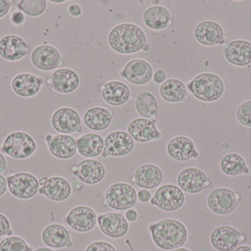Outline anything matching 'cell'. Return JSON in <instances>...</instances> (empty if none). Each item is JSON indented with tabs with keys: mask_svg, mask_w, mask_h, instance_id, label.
Instances as JSON below:
<instances>
[{
	"mask_svg": "<svg viewBox=\"0 0 251 251\" xmlns=\"http://www.w3.org/2000/svg\"><path fill=\"white\" fill-rule=\"evenodd\" d=\"M152 240L159 249L172 251L181 248L187 240L185 225L176 219H164L149 227Z\"/></svg>",
	"mask_w": 251,
	"mask_h": 251,
	"instance_id": "7a4b0ae2",
	"label": "cell"
},
{
	"mask_svg": "<svg viewBox=\"0 0 251 251\" xmlns=\"http://www.w3.org/2000/svg\"><path fill=\"white\" fill-rule=\"evenodd\" d=\"M153 81L157 84H163L167 79L166 72L163 69H157L153 75Z\"/></svg>",
	"mask_w": 251,
	"mask_h": 251,
	"instance_id": "7bdbcfd3",
	"label": "cell"
},
{
	"mask_svg": "<svg viewBox=\"0 0 251 251\" xmlns=\"http://www.w3.org/2000/svg\"><path fill=\"white\" fill-rule=\"evenodd\" d=\"M7 170V161L4 155L0 152V174L4 173Z\"/></svg>",
	"mask_w": 251,
	"mask_h": 251,
	"instance_id": "c3c4849f",
	"label": "cell"
},
{
	"mask_svg": "<svg viewBox=\"0 0 251 251\" xmlns=\"http://www.w3.org/2000/svg\"><path fill=\"white\" fill-rule=\"evenodd\" d=\"M76 141V148L80 156L88 159L98 157L102 153L104 139L97 134H85L79 137Z\"/></svg>",
	"mask_w": 251,
	"mask_h": 251,
	"instance_id": "d6a6232c",
	"label": "cell"
},
{
	"mask_svg": "<svg viewBox=\"0 0 251 251\" xmlns=\"http://www.w3.org/2000/svg\"><path fill=\"white\" fill-rule=\"evenodd\" d=\"M46 141L50 153L59 159H72L77 151L76 141L72 136L58 134L46 136Z\"/></svg>",
	"mask_w": 251,
	"mask_h": 251,
	"instance_id": "d6986e66",
	"label": "cell"
},
{
	"mask_svg": "<svg viewBox=\"0 0 251 251\" xmlns=\"http://www.w3.org/2000/svg\"><path fill=\"white\" fill-rule=\"evenodd\" d=\"M185 201L184 192L174 184H165L156 190L151 199V204L164 212H176L182 207Z\"/></svg>",
	"mask_w": 251,
	"mask_h": 251,
	"instance_id": "52a82bcc",
	"label": "cell"
},
{
	"mask_svg": "<svg viewBox=\"0 0 251 251\" xmlns=\"http://www.w3.org/2000/svg\"><path fill=\"white\" fill-rule=\"evenodd\" d=\"M132 181L143 190H153L162 184L163 172L156 165L145 164L136 169Z\"/></svg>",
	"mask_w": 251,
	"mask_h": 251,
	"instance_id": "cb8c5ba5",
	"label": "cell"
},
{
	"mask_svg": "<svg viewBox=\"0 0 251 251\" xmlns=\"http://www.w3.org/2000/svg\"><path fill=\"white\" fill-rule=\"evenodd\" d=\"M26 242L19 237L10 236L0 242V251H32Z\"/></svg>",
	"mask_w": 251,
	"mask_h": 251,
	"instance_id": "8d00e7d4",
	"label": "cell"
},
{
	"mask_svg": "<svg viewBox=\"0 0 251 251\" xmlns=\"http://www.w3.org/2000/svg\"><path fill=\"white\" fill-rule=\"evenodd\" d=\"M127 131L134 141L140 143L159 139L162 136L156 124L145 118H137L131 121L128 124Z\"/></svg>",
	"mask_w": 251,
	"mask_h": 251,
	"instance_id": "7402d4cb",
	"label": "cell"
},
{
	"mask_svg": "<svg viewBox=\"0 0 251 251\" xmlns=\"http://www.w3.org/2000/svg\"><path fill=\"white\" fill-rule=\"evenodd\" d=\"M159 92L162 100L168 103H181L190 99L185 84L176 78H170L161 84Z\"/></svg>",
	"mask_w": 251,
	"mask_h": 251,
	"instance_id": "1f68e13d",
	"label": "cell"
},
{
	"mask_svg": "<svg viewBox=\"0 0 251 251\" xmlns=\"http://www.w3.org/2000/svg\"><path fill=\"white\" fill-rule=\"evenodd\" d=\"M104 197L109 207L116 211H126L135 206L137 193L130 184L119 182L108 187Z\"/></svg>",
	"mask_w": 251,
	"mask_h": 251,
	"instance_id": "5b68a950",
	"label": "cell"
},
{
	"mask_svg": "<svg viewBox=\"0 0 251 251\" xmlns=\"http://www.w3.org/2000/svg\"><path fill=\"white\" fill-rule=\"evenodd\" d=\"M100 230L110 238H121L127 234L128 223L123 214L110 212L100 215L97 219Z\"/></svg>",
	"mask_w": 251,
	"mask_h": 251,
	"instance_id": "ac0fdd59",
	"label": "cell"
},
{
	"mask_svg": "<svg viewBox=\"0 0 251 251\" xmlns=\"http://www.w3.org/2000/svg\"><path fill=\"white\" fill-rule=\"evenodd\" d=\"M72 192V186L66 178L53 176L47 179V183L39 189L38 193L49 200L62 202L70 197Z\"/></svg>",
	"mask_w": 251,
	"mask_h": 251,
	"instance_id": "484cf974",
	"label": "cell"
},
{
	"mask_svg": "<svg viewBox=\"0 0 251 251\" xmlns=\"http://www.w3.org/2000/svg\"><path fill=\"white\" fill-rule=\"evenodd\" d=\"M7 182L6 178L0 174V197L7 191Z\"/></svg>",
	"mask_w": 251,
	"mask_h": 251,
	"instance_id": "7dc6e473",
	"label": "cell"
},
{
	"mask_svg": "<svg viewBox=\"0 0 251 251\" xmlns=\"http://www.w3.org/2000/svg\"><path fill=\"white\" fill-rule=\"evenodd\" d=\"M37 144L29 134L16 131L9 134L2 143L3 153L13 159H25L36 151Z\"/></svg>",
	"mask_w": 251,
	"mask_h": 251,
	"instance_id": "277c9868",
	"label": "cell"
},
{
	"mask_svg": "<svg viewBox=\"0 0 251 251\" xmlns=\"http://www.w3.org/2000/svg\"><path fill=\"white\" fill-rule=\"evenodd\" d=\"M43 243L51 249L71 248L73 246L69 230L60 224H51L42 231Z\"/></svg>",
	"mask_w": 251,
	"mask_h": 251,
	"instance_id": "83f0119b",
	"label": "cell"
},
{
	"mask_svg": "<svg viewBox=\"0 0 251 251\" xmlns=\"http://www.w3.org/2000/svg\"><path fill=\"white\" fill-rule=\"evenodd\" d=\"M85 251H117V250L110 243L104 241H97L89 245Z\"/></svg>",
	"mask_w": 251,
	"mask_h": 251,
	"instance_id": "f35d334b",
	"label": "cell"
},
{
	"mask_svg": "<svg viewBox=\"0 0 251 251\" xmlns=\"http://www.w3.org/2000/svg\"><path fill=\"white\" fill-rule=\"evenodd\" d=\"M44 84V79L32 73H20L12 80L11 88L19 97H29L36 95Z\"/></svg>",
	"mask_w": 251,
	"mask_h": 251,
	"instance_id": "d4e9b609",
	"label": "cell"
},
{
	"mask_svg": "<svg viewBox=\"0 0 251 251\" xmlns=\"http://www.w3.org/2000/svg\"><path fill=\"white\" fill-rule=\"evenodd\" d=\"M221 169L224 174L228 176H238L242 174L249 172L246 160L237 153L226 155L221 161Z\"/></svg>",
	"mask_w": 251,
	"mask_h": 251,
	"instance_id": "e575fe53",
	"label": "cell"
},
{
	"mask_svg": "<svg viewBox=\"0 0 251 251\" xmlns=\"http://www.w3.org/2000/svg\"><path fill=\"white\" fill-rule=\"evenodd\" d=\"M47 1L45 0H22L19 1V10L31 17L41 16L47 10Z\"/></svg>",
	"mask_w": 251,
	"mask_h": 251,
	"instance_id": "d590c367",
	"label": "cell"
},
{
	"mask_svg": "<svg viewBox=\"0 0 251 251\" xmlns=\"http://www.w3.org/2000/svg\"><path fill=\"white\" fill-rule=\"evenodd\" d=\"M134 147V141L131 136L124 131L110 133L104 139V147L101 156L121 157L129 154Z\"/></svg>",
	"mask_w": 251,
	"mask_h": 251,
	"instance_id": "7c38bea8",
	"label": "cell"
},
{
	"mask_svg": "<svg viewBox=\"0 0 251 251\" xmlns=\"http://www.w3.org/2000/svg\"><path fill=\"white\" fill-rule=\"evenodd\" d=\"M232 251H251V247L247 246H239Z\"/></svg>",
	"mask_w": 251,
	"mask_h": 251,
	"instance_id": "681fc988",
	"label": "cell"
},
{
	"mask_svg": "<svg viewBox=\"0 0 251 251\" xmlns=\"http://www.w3.org/2000/svg\"><path fill=\"white\" fill-rule=\"evenodd\" d=\"M50 2H53V3H63L66 2V1H54V0H52V1H50Z\"/></svg>",
	"mask_w": 251,
	"mask_h": 251,
	"instance_id": "db71d44e",
	"label": "cell"
},
{
	"mask_svg": "<svg viewBox=\"0 0 251 251\" xmlns=\"http://www.w3.org/2000/svg\"><path fill=\"white\" fill-rule=\"evenodd\" d=\"M51 124L57 132L67 135L83 131L80 116L72 108L63 107L57 109L51 116Z\"/></svg>",
	"mask_w": 251,
	"mask_h": 251,
	"instance_id": "30bf717a",
	"label": "cell"
},
{
	"mask_svg": "<svg viewBox=\"0 0 251 251\" xmlns=\"http://www.w3.org/2000/svg\"><path fill=\"white\" fill-rule=\"evenodd\" d=\"M34 251H55L52 249H47V248H40V249H36Z\"/></svg>",
	"mask_w": 251,
	"mask_h": 251,
	"instance_id": "816d5d0a",
	"label": "cell"
},
{
	"mask_svg": "<svg viewBox=\"0 0 251 251\" xmlns=\"http://www.w3.org/2000/svg\"><path fill=\"white\" fill-rule=\"evenodd\" d=\"M143 21L148 28L153 30H162L173 23L171 13L166 7L152 5L146 9L143 14Z\"/></svg>",
	"mask_w": 251,
	"mask_h": 251,
	"instance_id": "f546056e",
	"label": "cell"
},
{
	"mask_svg": "<svg viewBox=\"0 0 251 251\" xmlns=\"http://www.w3.org/2000/svg\"><path fill=\"white\" fill-rule=\"evenodd\" d=\"M236 115L241 125L251 128V100L242 103L237 109Z\"/></svg>",
	"mask_w": 251,
	"mask_h": 251,
	"instance_id": "74e56055",
	"label": "cell"
},
{
	"mask_svg": "<svg viewBox=\"0 0 251 251\" xmlns=\"http://www.w3.org/2000/svg\"><path fill=\"white\" fill-rule=\"evenodd\" d=\"M107 42L116 53L130 55L143 50L147 44V38L144 30L138 25L122 23L110 29Z\"/></svg>",
	"mask_w": 251,
	"mask_h": 251,
	"instance_id": "6da1fadb",
	"label": "cell"
},
{
	"mask_svg": "<svg viewBox=\"0 0 251 251\" xmlns=\"http://www.w3.org/2000/svg\"><path fill=\"white\" fill-rule=\"evenodd\" d=\"M151 65L143 59H132L127 62L121 71V75L133 85H143L150 82L153 78Z\"/></svg>",
	"mask_w": 251,
	"mask_h": 251,
	"instance_id": "9a60e30c",
	"label": "cell"
},
{
	"mask_svg": "<svg viewBox=\"0 0 251 251\" xmlns=\"http://www.w3.org/2000/svg\"><path fill=\"white\" fill-rule=\"evenodd\" d=\"M194 36L196 41L203 46L223 44L225 41L222 27L214 21L200 22L195 28Z\"/></svg>",
	"mask_w": 251,
	"mask_h": 251,
	"instance_id": "44dd1931",
	"label": "cell"
},
{
	"mask_svg": "<svg viewBox=\"0 0 251 251\" xmlns=\"http://www.w3.org/2000/svg\"><path fill=\"white\" fill-rule=\"evenodd\" d=\"M10 20L15 26H21L25 22V13L21 10H15L10 14Z\"/></svg>",
	"mask_w": 251,
	"mask_h": 251,
	"instance_id": "60d3db41",
	"label": "cell"
},
{
	"mask_svg": "<svg viewBox=\"0 0 251 251\" xmlns=\"http://www.w3.org/2000/svg\"><path fill=\"white\" fill-rule=\"evenodd\" d=\"M137 217H138L137 212L134 210V209H130L126 212V219L127 220V221H129V222H134V221H136V220L137 219Z\"/></svg>",
	"mask_w": 251,
	"mask_h": 251,
	"instance_id": "bcb514c9",
	"label": "cell"
},
{
	"mask_svg": "<svg viewBox=\"0 0 251 251\" xmlns=\"http://www.w3.org/2000/svg\"><path fill=\"white\" fill-rule=\"evenodd\" d=\"M97 219V213L94 209L86 206H79L69 212L66 223L75 231L85 233L95 228Z\"/></svg>",
	"mask_w": 251,
	"mask_h": 251,
	"instance_id": "2e32d148",
	"label": "cell"
},
{
	"mask_svg": "<svg viewBox=\"0 0 251 251\" xmlns=\"http://www.w3.org/2000/svg\"><path fill=\"white\" fill-rule=\"evenodd\" d=\"M178 187L188 194H198L211 186L207 175L197 167H188L183 169L177 176Z\"/></svg>",
	"mask_w": 251,
	"mask_h": 251,
	"instance_id": "8fae6325",
	"label": "cell"
},
{
	"mask_svg": "<svg viewBox=\"0 0 251 251\" xmlns=\"http://www.w3.org/2000/svg\"><path fill=\"white\" fill-rule=\"evenodd\" d=\"M13 231L10 228V223L7 217L0 213V237L2 236H12Z\"/></svg>",
	"mask_w": 251,
	"mask_h": 251,
	"instance_id": "ab89813d",
	"label": "cell"
},
{
	"mask_svg": "<svg viewBox=\"0 0 251 251\" xmlns=\"http://www.w3.org/2000/svg\"><path fill=\"white\" fill-rule=\"evenodd\" d=\"M246 236L231 225H221L212 231L211 244L218 251H232L244 243Z\"/></svg>",
	"mask_w": 251,
	"mask_h": 251,
	"instance_id": "9c48e42d",
	"label": "cell"
},
{
	"mask_svg": "<svg viewBox=\"0 0 251 251\" xmlns=\"http://www.w3.org/2000/svg\"><path fill=\"white\" fill-rule=\"evenodd\" d=\"M224 56L231 64L246 66L251 63V43L246 40H234L224 49Z\"/></svg>",
	"mask_w": 251,
	"mask_h": 251,
	"instance_id": "4316f807",
	"label": "cell"
},
{
	"mask_svg": "<svg viewBox=\"0 0 251 251\" xmlns=\"http://www.w3.org/2000/svg\"><path fill=\"white\" fill-rule=\"evenodd\" d=\"M68 11L69 14L72 15V16H79L82 13V8L79 4L74 3V4H70L68 7Z\"/></svg>",
	"mask_w": 251,
	"mask_h": 251,
	"instance_id": "f6af8a7d",
	"label": "cell"
},
{
	"mask_svg": "<svg viewBox=\"0 0 251 251\" xmlns=\"http://www.w3.org/2000/svg\"><path fill=\"white\" fill-rule=\"evenodd\" d=\"M114 113L103 107H93L84 113L85 126L94 131H102L111 125Z\"/></svg>",
	"mask_w": 251,
	"mask_h": 251,
	"instance_id": "4dcf8cb0",
	"label": "cell"
},
{
	"mask_svg": "<svg viewBox=\"0 0 251 251\" xmlns=\"http://www.w3.org/2000/svg\"><path fill=\"white\" fill-rule=\"evenodd\" d=\"M170 251H190L187 249H184V248H178V249H174V250Z\"/></svg>",
	"mask_w": 251,
	"mask_h": 251,
	"instance_id": "f5cc1de1",
	"label": "cell"
},
{
	"mask_svg": "<svg viewBox=\"0 0 251 251\" xmlns=\"http://www.w3.org/2000/svg\"><path fill=\"white\" fill-rule=\"evenodd\" d=\"M13 1L10 0H0V19L8 13Z\"/></svg>",
	"mask_w": 251,
	"mask_h": 251,
	"instance_id": "b9f144b4",
	"label": "cell"
},
{
	"mask_svg": "<svg viewBox=\"0 0 251 251\" xmlns=\"http://www.w3.org/2000/svg\"><path fill=\"white\" fill-rule=\"evenodd\" d=\"M47 179H48V178H45V177H44V178H41V179L39 181L40 186H41V187H42V186H44V184H45L46 183H47Z\"/></svg>",
	"mask_w": 251,
	"mask_h": 251,
	"instance_id": "f907efd6",
	"label": "cell"
},
{
	"mask_svg": "<svg viewBox=\"0 0 251 251\" xmlns=\"http://www.w3.org/2000/svg\"><path fill=\"white\" fill-rule=\"evenodd\" d=\"M29 47L19 35H4L0 39V57L9 61L21 60L29 53Z\"/></svg>",
	"mask_w": 251,
	"mask_h": 251,
	"instance_id": "ffe728a7",
	"label": "cell"
},
{
	"mask_svg": "<svg viewBox=\"0 0 251 251\" xmlns=\"http://www.w3.org/2000/svg\"><path fill=\"white\" fill-rule=\"evenodd\" d=\"M47 84L57 92L70 94L77 89L80 79L77 73L72 69L60 68L50 75Z\"/></svg>",
	"mask_w": 251,
	"mask_h": 251,
	"instance_id": "e0dca14e",
	"label": "cell"
},
{
	"mask_svg": "<svg viewBox=\"0 0 251 251\" xmlns=\"http://www.w3.org/2000/svg\"><path fill=\"white\" fill-rule=\"evenodd\" d=\"M7 189L13 197L28 200L36 195L39 191V181L29 172H21L7 178Z\"/></svg>",
	"mask_w": 251,
	"mask_h": 251,
	"instance_id": "ba28073f",
	"label": "cell"
},
{
	"mask_svg": "<svg viewBox=\"0 0 251 251\" xmlns=\"http://www.w3.org/2000/svg\"><path fill=\"white\" fill-rule=\"evenodd\" d=\"M130 94L128 85L119 81H110L101 87V94L103 100L112 106L125 105L129 99Z\"/></svg>",
	"mask_w": 251,
	"mask_h": 251,
	"instance_id": "f1b7e54d",
	"label": "cell"
},
{
	"mask_svg": "<svg viewBox=\"0 0 251 251\" xmlns=\"http://www.w3.org/2000/svg\"><path fill=\"white\" fill-rule=\"evenodd\" d=\"M72 173L87 185H95L104 180L106 175L104 165L95 159L81 161L72 168Z\"/></svg>",
	"mask_w": 251,
	"mask_h": 251,
	"instance_id": "5bb4252c",
	"label": "cell"
},
{
	"mask_svg": "<svg viewBox=\"0 0 251 251\" xmlns=\"http://www.w3.org/2000/svg\"><path fill=\"white\" fill-rule=\"evenodd\" d=\"M30 60L36 69L44 72L57 69L63 63L60 51L50 44L35 47L31 53Z\"/></svg>",
	"mask_w": 251,
	"mask_h": 251,
	"instance_id": "4fadbf2b",
	"label": "cell"
},
{
	"mask_svg": "<svg viewBox=\"0 0 251 251\" xmlns=\"http://www.w3.org/2000/svg\"><path fill=\"white\" fill-rule=\"evenodd\" d=\"M137 199L141 203H148L151 199V194L147 190H141L137 193Z\"/></svg>",
	"mask_w": 251,
	"mask_h": 251,
	"instance_id": "ee69618b",
	"label": "cell"
},
{
	"mask_svg": "<svg viewBox=\"0 0 251 251\" xmlns=\"http://www.w3.org/2000/svg\"><path fill=\"white\" fill-rule=\"evenodd\" d=\"M187 89L201 101L214 102L224 94L225 85L223 80L216 74L203 72L189 83Z\"/></svg>",
	"mask_w": 251,
	"mask_h": 251,
	"instance_id": "3957f363",
	"label": "cell"
},
{
	"mask_svg": "<svg viewBox=\"0 0 251 251\" xmlns=\"http://www.w3.org/2000/svg\"><path fill=\"white\" fill-rule=\"evenodd\" d=\"M167 153L177 162H187L199 156L194 142L184 136L171 139L167 144Z\"/></svg>",
	"mask_w": 251,
	"mask_h": 251,
	"instance_id": "603a6c76",
	"label": "cell"
},
{
	"mask_svg": "<svg viewBox=\"0 0 251 251\" xmlns=\"http://www.w3.org/2000/svg\"><path fill=\"white\" fill-rule=\"evenodd\" d=\"M134 106L137 113L142 118L149 119L156 123L159 104L153 94L149 91H142L136 97Z\"/></svg>",
	"mask_w": 251,
	"mask_h": 251,
	"instance_id": "836d02e7",
	"label": "cell"
},
{
	"mask_svg": "<svg viewBox=\"0 0 251 251\" xmlns=\"http://www.w3.org/2000/svg\"><path fill=\"white\" fill-rule=\"evenodd\" d=\"M241 195L231 189L219 187L212 190L207 197V206L218 215H228L237 209Z\"/></svg>",
	"mask_w": 251,
	"mask_h": 251,
	"instance_id": "8992f818",
	"label": "cell"
}]
</instances>
